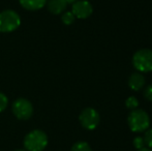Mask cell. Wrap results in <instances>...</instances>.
Segmentation results:
<instances>
[{"label": "cell", "mask_w": 152, "mask_h": 151, "mask_svg": "<svg viewBox=\"0 0 152 151\" xmlns=\"http://www.w3.org/2000/svg\"><path fill=\"white\" fill-rule=\"evenodd\" d=\"M134 146L137 150H140L143 149L145 147V141H144V138L142 137H136L134 139Z\"/></svg>", "instance_id": "obj_15"}, {"label": "cell", "mask_w": 152, "mask_h": 151, "mask_svg": "<svg viewBox=\"0 0 152 151\" xmlns=\"http://www.w3.org/2000/svg\"><path fill=\"white\" fill-rule=\"evenodd\" d=\"M12 111L20 120H27L33 114V106L28 99L18 98L12 103Z\"/></svg>", "instance_id": "obj_5"}, {"label": "cell", "mask_w": 152, "mask_h": 151, "mask_svg": "<svg viewBox=\"0 0 152 151\" xmlns=\"http://www.w3.org/2000/svg\"><path fill=\"white\" fill-rule=\"evenodd\" d=\"M70 151H92L90 145L86 142H77L74 144Z\"/></svg>", "instance_id": "obj_11"}, {"label": "cell", "mask_w": 152, "mask_h": 151, "mask_svg": "<svg viewBox=\"0 0 152 151\" xmlns=\"http://www.w3.org/2000/svg\"><path fill=\"white\" fill-rule=\"evenodd\" d=\"M21 24V18L15 10L6 9L0 12V32L15 31Z\"/></svg>", "instance_id": "obj_4"}, {"label": "cell", "mask_w": 152, "mask_h": 151, "mask_svg": "<svg viewBox=\"0 0 152 151\" xmlns=\"http://www.w3.org/2000/svg\"><path fill=\"white\" fill-rule=\"evenodd\" d=\"M66 2H67V4L68 3H74V2H76L77 0H65Z\"/></svg>", "instance_id": "obj_19"}, {"label": "cell", "mask_w": 152, "mask_h": 151, "mask_svg": "<svg viewBox=\"0 0 152 151\" xmlns=\"http://www.w3.org/2000/svg\"><path fill=\"white\" fill-rule=\"evenodd\" d=\"M143 138H144L145 145H147L149 148H152V128L146 129Z\"/></svg>", "instance_id": "obj_14"}, {"label": "cell", "mask_w": 152, "mask_h": 151, "mask_svg": "<svg viewBox=\"0 0 152 151\" xmlns=\"http://www.w3.org/2000/svg\"><path fill=\"white\" fill-rule=\"evenodd\" d=\"M138 151H152V150H151V149H149V148L144 147L143 149H140V150H138Z\"/></svg>", "instance_id": "obj_18"}, {"label": "cell", "mask_w": 152, "mask_h": 151, "mask_svg": "<svg viewBox=\"0 0 152 151\" xmlns=\"http://www.w3.org/2000/svg\"><path fill=\"white\" fill-rule=\"evenodd\" d=\"M125 106L127 109H129L130 111L132 110H134L139 107V101H138V98L136 96H129L126 98L125 101Z\"/></svg>", "instance_id": "obj_13"}, {"label": "cell", "mask_w": 152, "mask_h": 151, "mask_svg": "<svg viewBox=\"0 0 152 151\" xmlns=\"http://www.w3.org/2000/svg\"><path fill=\"white\" fill-rule=\"evenodd\" d=\"M145 77L142 75V73H134L128 79V86L132 90L139 91L144 87L145 85Z\"/></svg>", "instance_id": "obj_8"}, {"label": "cell", "mask_w": 152, "mask_h": 151, "mask_svg": "<svg viewBox=\"0 0 152 151\" xmlns=\"http://www.w3.org/2000/svg\"><path fill=\"white\" fill-rule=\"evenodd\" d=\"M79 120L81 122L84 128L88 129V131H92L97 127L99 124L100 117L98 112L93 108H86L81 112L80 116H79Z\"/></svg>", "instance_id": "obj_6"}, {"label": "cell", "mask_w": 152, "mask_h": 151, "mask_svg": "<svg viewBox=\"0 0 152 151\" xmlns=\"http://www.w3.org/2000/svg\"><path fill=\"white\" fill-rule=\"evenodd\" d=\"M72 12L78 19H87L93 12V7L87 0H77L72 3Z\"/></svg>", "instance_id": "obj_7"}, {"label": "cell", "mask_w": 152, "mask_h": 151, "mask_svg": "<svg viewBox=\"0 0 152 151\" xmlns=\"http://www.w3.org/2000/svg\"><path fill=\"white\" fill-rule=\"evenodd\" d=\"M48 145V136L40 129L30 131L24 139V147L26 151H42Z\"/></svg>", "instance_id": "obj_2"}, {"label": "cell", "mask_w": 152, "mask_h": 151, "mask_svg": "<svg viewBox=\"0 0 152 151\" xmlns=\"http://www.w3.org/2000/svg\"><path fill=\"white\" fill-rule=\"evenodd\" d=\"M7 105H8V99L6 97V95L0 92V113L3 112L7 108Z\"/></svg>", "instance_id": "obj_16"}, {"label": "cell", "mask_w": 152, "mask_h": 151, "mask_svg": "<svg viewBox=\"0 0 152 151\" xmlns=\"http://www.w3.org/2000/svg\"><path fill=\"white\" fill-rule=\"evenodd\" d=\"M47 6L50 12L54 15H59L66 9L67 2L65 0H48Z\"/></svg>", "instance_id": "obj_9"}, {"label": "cell", "mask_w": 152, "mask_h": 151, "mask_svg": "<svg viewBox=\"0 0 152 151\" xmlns=\"http://www.w3.org/2000/svg\"><path fill=\"white\" fill-rule=\"evenodd\" d=\"M132 65L139 73L152 71V50L141 49L132 56Z\"/></svg>", "instance_id": "obj_3"}, {"label": "cell", "mask_w": 152, "mask_h": 151, "mask_svg": "<svg viewBox=\"0 0 152 151\" xmlns=\"http://www.w3.org/2000/svg\"><path fill=\"white\" fill-rule=\"evenodd\" d=\"M127 123L132 131L143 133L150 126V117L144 110L134 109L132 110L128 115Z\"/></svg>", "instance_id": "obj_1"}, {"label": "cell", "mask_w": 152, "mask_h": 151, "mask_svg": "<svg viewBox=\"0 0 152 151\" xmlns=\"http://www.w3.org/2000/svg\"><path fill=\"white\" fill-rule=\"evenodd\" d=\"M75 20H76V17L72 12H65L61 17V21L63 22V24L67 25V26L72 25L75 22Z\"/></svg>", "instance_id": "obj_12"}, {"label": "cell", "mask_w": 152, "mask_h": 151, "mask_svg": "<svg viewBox=\"0 0 152 151\" xmlns=\"http://www.w3.org/2000/svg\"><path fill=\"white\" fill-rule=\"evenodd\" d=\"M15 151H26V150H24V149H18V150H15Z\"/></svg>", "instance_id": "obj_20"}, {"label": "cell", "mask_w": 152, "mask_h": 151, "mask_svg": "<svg viewBox=\"0 0 152 151\" xmlns=\"http://www.w3.org/2000/svg\"><path fill=\"white\" fill-rule=\"evenodd\" d=\"M144 96L149 101H152V84L148 85L144 90Z\"/></svg>", "instance_id": "obj_17"}, {"label": "cell", "mask_w": 152, "mask_h": 151, "mask_svg": "<svg viewBox=\"0 0 152 151\" xmlns=\"http://www.w3.org/2000/svg\"><path fill=\"white\" fill-rule=\"evenodd\" d=\"M20 4L28 10H38L45 6L48 0H19Z\"/></svg>", "instance_id": "obj_10"}]
</instances>
